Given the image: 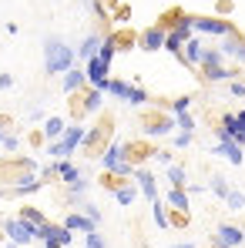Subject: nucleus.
<instances>
[{"mask_svg": "<svg viewBox=\"0 0 245 248\" xmlns=\"http://www.w3.org/2000/svg\"><path fill=\"white\" fill-rule=\"evenodd\" d=\"M74 47H67V44L61 41V37H47L44 41V74H64V71H71L74 67Z\"/></svg>", "mask_w": 245, "mask_h": 248, "instance_id": "1", "label": "nucleus"}, {"mask_svg": "<svg viewBox=\"0 0 245 248\" xmlns=\"http://www.w3.org/2000/svg\"><path fill=\"white\" fill-rule=\"evenodd\" d=\"M84 131H87L84 124H67L57 141H47V155L57 158V161H61V158H71V155L78 151V144L84 141Z\"/></svg>", "mask_w": 245, "mask_h": 248, "instance_id": "2", "label": "nucleus"}, {"mask_svg": "<svg viewBox=\"0 0 245 248\" xmlns=\"http://www.w3.org/2000/svg\"><path fill=\"white\" fill-rule=\"evenodd\" d=\"M98 91L118 97V101H124V104H134V108L148 104V91H145V87H134V84H128V81H111V78H108Z\"/></svg>", "mask_w": 245, "mask_h": 248, "instance_id": "3", "label": "nucleus"}, {"mask_svg": "<svg viewBox=\"0 0 245 248\" xmlns=\"http://www.w3.org/2000/svg\"><path fill=\"white\" fill-rule=\"evenodd\" d=\"M101 165L108 168L111 174H134V165H131V158H128V144H108L104 151H101Z\"/></svg>", "mask_w": 245, "mask_h": 248, "instance_id": "4", "label": "nucleus"}, {"mask_svg": "<svg viewBox=\"0 0 245 248\" xmlns=\"http://www.w3.org/2000/svg\"><path fill=\"white\" fill-rule=\"evenodd\" d=\"M3 235H7V242H14V245H34L37 242V225H31L27 218H7L3 221Z\"/></svg>", "mask_w": 245, "mask_h": 248, "instance_id": "5", "label": "nucleus"}, {"mask_svg": "<svg viewBox=\"0 0 245 248\" xmlns=\"http://www.w3.org/2000/svg\"><path fill=\"white\" fill-rule=\"evenodd\" d=\"M192 34L195 37H229L232 34V24L222 20V17H192Z\"/></svg>", "mask_w": 245, "mask_h": 248, "instance_id": "6", "label": "nucleus"}, {"mask_svg": "<svg viewBox=\"0 0 245 248\" xmlns=\"http://www.w3.org/2000/svg\"><path fill=\"white\" fill-rule=\"evenodd\" d=\"M212 242H215V248H239L245 242V232L239 225H218L215 235H212Z\"/></svg>", "mask_w": 245, "mask_h": 248, "instance_id": "7", "label": "nucleus"}, {"mask_svg": "<svg viewBox=\"0 0 245 248\" xmlns=\"http://www.w3.org/2000/svg\"><path fill=\"white\" fill-rule=\"evenodd\" d=\"M108 71H111V64H108V61H101L98 54L84 61V78H87L91 87H101V84L108 81Z\"/></svg>", "mask_w": 245, "mask_h": 248, "instance_id": "8", "label": "nucleus"}, {"mask_svg": "<svg viewBox=\"0 0 245 248\" xmlns=\"http://www.w3.org/2000/svg\"><path fill=\"white\" fill-rule=\"evenodd\" d=\"M218 54H222L225 61L245 64V41H242V37H235V31H232L229 37H222V44H218Z\"/></svg>", "mask_w": 245, "mask_h": 248, "instance_id": "9", "label": "nucleus"}, {"mask_svg": "<svg viewBox=\"0 0 245 248\" xmlns=\"http://www.w3.org/2000/svg\"><path fill=\"white\" fill-rule=\"evenodd\" d=\"M134 188H138L148 202L158 198V181H155V174H151L148 168H134Z\"/></svg>", "mask_w": 245, "mask_h": 248, "instance_id": "10", "label": "nucleus"}, {"mask_svg": "<svg viewBox=\"0 0 245 248\" xmlns=\"http://www.w3.org/2000/svg\"><path fill=\"white\" fill-rule=\"evenodd\" d=\"M212 155H218V158H229V165H242L245 155H242V144L239 141H215V148H212Z\"/></svg>", "mask_w": 245, "mask_h": 248, "instance_id": "11", "label": "nucleus"}, {"mask_svg": "<svg viewBox=\"0 0 245 248\" xmlns=\"http://www.w3.org/2000/svg\"><path fill=\"white\" fill-rule=\"evenodd\" d=\"M202 50H205L202 37H195V34H192L188 41L181 44V54H178V57H181V61H185L188 67H198V61H202Z\"/></svg>", "mask_w": 245, "mask_h": 248, "instance_id": "12", "label": "nucleus"}, {"mask_svg": "<svg viewBox=\"0 0 245 248\" xmlns=\"http://www.w3.org/2000/svg\"><path fill=\"white\" fill-rule=\"evenodd\" d=\"M138 47H141V50H162L164 47V27H148V31L138 37Z\"/></svg>", "mask_w": 245, "mask_h": 248, "instance_id": "13", "label": "nucleus"}, {"mask_svg": "<svg viewBox=\"0 0 245 248\" xmlns=\"http://www.w3.org/2000/svg\"><path fill=\"white\" fill-rule=\"evenodd\" d=\"M205 74V81L208 84H229V81H235L239 78V67H208V71H202Z\"/></svg>", "mask_w": 245, "mask_h": 248, "instance_id": "14", "label": "nucleus"}, {"mask_svg": "<svg viewBox=\"0 0 245 248\" xmlns=\"http://www.w3.org/2000/svg\"><path fill=\"white\" fill-rule=\"evenodd\" d=\"M84 84H87V78H84V71H78V67H71V71H64V81H61V87H64V94H78Z\"/></svg>", "mask_w": 245, "mask_h": 248, "instance_id": "15", "label": "nucleus"}, {"mask_svg": "<svg viewBox=\"0 0 245 248\" xmlns=\"http://www.w3.org/2000/svg\"><path fill=\"white\" fill-rule=\"evenodd\" d=\"M164 202L175 208V211H188V208H192V195H188L185 188H171V191L164 195Z\"/></svg>", "mask_w": 245, "mask_h": 248, "instance_id": "16", "label": "nucleus"}, {"mask_svg": "<svg viewBox=\"0 0 245 248\" xmlns=\"http://www.w3.org/2000/svg\"><path fill=\"white\" fill-rule=\"evenodd\" d=\"M101 41H104L101 34H87V37L81 41V47L74 50V57H81V61H87V57H94V54H98V47H101Z\"/></svg>", "mask_w": 245, "mask_h": 248, "instance_id": "17", "label": "nucleus"}, {"mask_svg": "<svg viewBox=\"0 0 245 248\" xmlns=\"http://www.w3.org/2000/svg\"><path fill=\"white\" fill-rule=\"evenodd\" d=\"M145 134H148V138H164V134H175V118H162V121L145 124Z\"/></svg>", "mask_w": 245, "mask_h": 248, "instance_id": "18", "label": "nucleus"}, {"mask_svg": "<svg viewBox=\"0 0 245 248\" xmlns=\"http://www.w3.org/2000/svg\"><path fill=\"white\" fill-rule=\"evenodd\" d=\"M54 174H57V178H61L64 185H71V181H78V178H81V171H78V165H71L67 158H61V161L54 165Z\"/></svg>", "mask_w": 245, "mask_h": 248, "instance_id": "19", "label": "nucleus"}, {"mask_svg": "<svg viewBox=\"0 0 245 248\" xmlns=\"http://www.w3.org/2000/svg\"><path fill=\"white\" fill-rule=\"evenodd\" d=\"M64 228H67V232H84V235H87V232H94L98 225H94L91 218H84V215H67V218H64Z\"/></svg>", "mask_w": 245, "mask_h": 248, "instance_id": "20", "label": "nucleus"}, {"mask_svg": "<svg viewBox=\"0 0 245 248\" xmlns=\"http://www.w3.org/2000/svg\"><path fill=\"white\" fill-rule=\"evenodd\" d=\"M64 127H67V121L54 114V118H47V121H44V138H47V141H57V138L64 134Z\"/></svg>", "mask_w": 245, "mask_h": 248, "instance_id": "21", "label": "nucleus"}, {"mask_svg": "<svg viewBox=\"0 0 245 248\" xmlns=\"http://www.w3.org/2000/svg\"><path fill=\"white\" fill-rule=\"evenodd\" d=\"M164 178H168L171 188H185V185H188V174H185V168H181V165H168V168H164Z\"/></svg>", "mask_w": 245, "mask_h": 248, "instance_id": "22", "label": "nucleus"}, {"mask_svg": "<svg viewBox=\"0 0 245 248\" xmlns=\"http://www.w3.org/2000/svg\"><path fill=\"white\" fill-rule=\"evenodd\" d=\"M101 104H104V94H101L98 87H91V91L84 94V114H98Z\"/></svg>", "mask_w": 245, "mask_h": 248, "instance_id": "23", "label": "nucleus"}, {"mask_svg": "<svg viewBox=\"0 0 245 248\" xmlns=\"http://www.w3.org/2000/svg\"><path fill=\"white\" fill-rule=\"evenodd\" d=\"M41 185H44V178H31V174H27V178H20V181L14 185V195H27V191H37Z\"/></svg>", "mask_w": 245, "mask_h": 248, "instance_id": "24", "label": "nucleus"}, {"mask_svg": "<svg viewBox=\"0 0 245 248\" xmlns=\"http://www.w3.org/2000/svg\"><path fill=\"white\" fill-rule=\"evenodd\" d=\"M134 198H138V188H134V185H121V188H114V202H118V205H131Z\"/></svg>", "mask_w": 245, "mask_h": 248, "instance_id": "25", "label": "nucleus"}, {"mask_svg": "<svg viewBox=\"0 0 245 248\" xmlns=\"http://www.w3.org/2000/svg\"><path fill=\"white\" fill-rule=\"evenodd\" d=\"M151 215H155V225H158V228H168V211H164V202L162 198H155V202H151Z\"/></svg>", "mask_w": 245, "mask_h": 248, "instance_id": "26", "label": "nucleus"}, {"mask_svg": "<svg viewBox=\"0 0 245 248\" xmlns=\"http://www.w3.org/2000/svg\"><path fill=\"white\" fill-rule=\"evenodd\" d=\"M171 118H175V127H178V131H188V134H195V127H198V124H195V118H192L188 111H181V114H171Z\"/></svg>", "mask_w": 245, "mask_h": 248, "instance_id": "27", "label": "nucleus"}, {"mask_svg": "<svg viewBox=\"0 0 245 248\" xmlns=\"http://www.w3.org/2000/svg\"><path fill=\"white\" fill-rule=\"evenodd\" d=\"M87 188H91V181H87V178H78V181H71V185H67V198H71V202H74V198H81Z\"/></svg>", "mask_w": 245, "mask_h": 248, "instance_id": "28", "label": "nucleus"}, {"mask_svg": "<svg viewBox=\"0 0 245 248\" xmlns=\"http://www.w3.org/2000/svg\"><path fill=\"white\" fill-rule=\"evenodd\" d=\"M208 188H212V191H215V195H218V198H222V202H225V195H229V191H232V185H229V181H225V178H222V174H215V178H212V185H208Z\"/></svg>", "mask_w": 245, "mask_h": 248, "instance_id": "29", "label": "nucleus"}, {"mask_svg": "<svg viewBox=\"0 0 245 248\" xmlns=\"http://www.w3.org/2000/svg\"><path fill=\"white\" fill-rule=\"evenodd\" d=\"M225 205H229V211H242V208H245V195L232 188V191L225 195Z\"/></svg>", "mask_w": 245, "mask_h": 248, "instance_id": "30", "label": "nucleus"}, {"mask_svg": "<svg viewBox=\"0 0 245 248\" xmlns=\"http://www.w3.org/2000/svg\"><path fill=\"white\" fill-rule=\"evenodd\" d=\"M84 248H108V242H104V235L94 228V232H87V235H84Z\"/></svg>", "mask_w": 245, "mask_h": 248, "instance_id": "31", "label": "nucleus"}, {"mask_svg": "<svg viewBox=\"0 0 245 248\" xmlns=\"http://www.w3.org/2000/svg\"><path fill=\"white\" fill-rule=\"evenodd\" d=\"M84 211H81V215H84V218H91V221H94V225H98V221H101V208H98V205H91V202H84Z\"/></svg>", "mask_w": 245, "mask_h": 248, "instance_id": "32", "label": "nucleus"}, {"mask_svg": "<svg viewBox=\"0 0 245 248\" xmlns=\"http://www.w3.org/2000/svg\"><path fill=\"white\" fill-rule=\"evenodd\" d=\"M71 238H74V235H71V232H67V228H64V225H57V232H54V242H57V245H71Z\"/></svg>", "mask_w": 245, "mask_h": 248, "instance_id": "33", "label": "nucleus"}, {"mask_svg": "<svg viewBox=\"0 0 245 248\" xmlns=\"http://www.w3.org/2000/svg\"><path fill=\"white\" fill-rule=\"evenodd\" d=\"M20 218H27L31 225H41V221H47L41 211H34V208H24V211H20Z\"/></svg>", "mask_w": 245, "mask_h": 248, "instance_id": "34", "label": "nucleus"}, {"mask_svg": "<svg viewBox=\"0 0 245 248\" xmlns=\"http://www.w3.org/2000/svg\"><path fill=\"white\" fill-rule=\"evenodd\" d=\"M151 158H155V161H158V165H171V151H162V148H151Z\"/></svg>", "mask_w": 245, "mask_h": 248, "instance_id": "35", "label": "nucleus"}, {"mask_svg": "<svg viewBox=\"0 0 245 248\" xmlns=\"http://www.w3.org/2000/svg\"><path fill=\"white\" fill-rule=\"evenodd\" d=\"M192 108V97H178L175 104H171V114H181V111H188Z\"/></svg>", "mask_w": 245, "mask_h": 248, "instance_id": "36", "label": "nucleus"}, {"mask_svg": "<svg viewBox=\"0 0 245 248\" xmlns=\"http://www.w3.org/2000/svg\"><path fill=\"white\" fill-rule=\"evenodd\" d=\"M192 138H195V134H188V131H178V134H175V148H188V144H192Z\"/></svg>", "mask_w": 245, "mask_h": 248, "instance_id": "37", "label": "nucleus"}, {"mask_svg": "<svg viewBox=\"0 0 245 248\" xmlns=\"http://www.w3.org/2000/svg\"><path fill=\"white\" fill-rule=\"evenodd\" d=\"M0 148H3V151H17V148H20V141H17L14 134H3V141H0Z\"/></svg>", "mask_w": 245, "mask_h": 248, "instance_id": "38", "label": "nucleus"}, {"mask_svg": "<svg viewBox=\"0 0 245 248\" xmlns=\"http://www.w3.org/2000/svg\"><path fill=\"white\" fill-rule=\"evenodd\" d=\"M235 121H239V134H235V141H239V144H245V111H239V114H235Z\"/></svg>", "mask_w": 245, "mask_h": 248, "instance_id": "39", "label": "nucleus"}, {"mask_svg": "<svg viewBox=\"0 0 245 248\" xmlns=\"http://www.w3.org/2000/svg\"><path fill=\"white\" fill-rule=\"evenodd\" d=\"M229 94H232V97H245V84L242 81H229Z\"/></svg>", "mask_w": 245, "mask_h": 248, "instance_id": "40", "label": "nucleus"}, {"mask_svg": "<svg viewBox=\"0 0 245 248\" xmlns=\"http://www.w3.org/2000/svg\"><path fill=\"white\" fill-rule=\"evenodd\" d=\"M14 87V78L10 74H0V91H10Z\"/></svg>", "mask_w": 245, "mask_h": 248, "instance_id": "41", "label": "nucleus"}, {"mask_svg": "<svg viewBox=\"0 0 245 248\" xmlns=\"http://www.w3.org/2000/svg\"><path fill=\"white\" fill-rule=\"evenodd\" d=\"M41 248H64V245H57V242L50 238V242H41Z\"/></svg>", "mask_w": 245, "mask_h": 248, "instance_id": "42", "label": "nucleus"}, {"mask_svg": "<svg viewBox=\"0 0 245 248\" xmlns=\"http://www.w3.org/2000/svg\"><path fill=\"white\" fill-rule=\"evenodd\" d=\"M171 248H195V242H178V245H171Z\"/></svg>", "mask_w": 245, "mask_h": 248, "instance_id": "43", "label": "nucleus"}, {"mask_svg": "<svg viewBox=\"0 0 245 248\" xmlns=\"http://www.w3.org/2000/svg\"><path fill=\"white\" fill-rule=\"evenodd\" d=\"M0 141H3V131H0Z\"/></svg>", "mask_w": 245, "mask_h": 248, "instance_id": "44", "label": "nucleus"}]
</instances>
